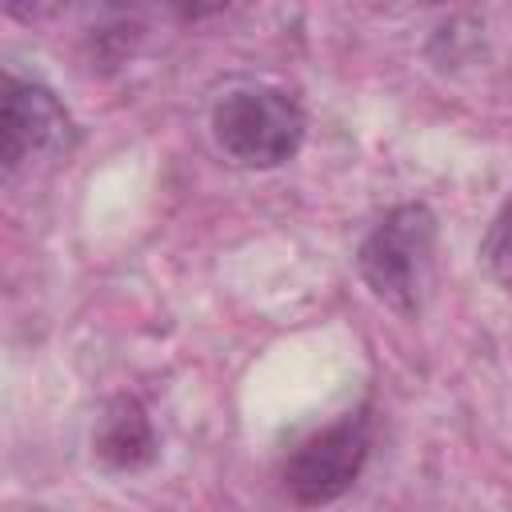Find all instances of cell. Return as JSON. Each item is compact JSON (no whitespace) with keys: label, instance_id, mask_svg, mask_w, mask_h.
I'll list each match as a JSON object with an SVG mask.
<instances>
[{"label":"cell","instance_id":"6da1fadb","mask_svg":"<svg viewBox=\"0 0 512 512\" xmlns=\"http://www.w3.org/2000/svg\"><path fill=\"white\" fill-rule=\"evenodd\" d=\"M436 248V216L428 204H396L360 244V276L376 300L412 316L420 312Z\"/></svg>","mask_w":512,"mask_h":512},{"label":"cell","instance_id":"7a4b0ae2","mask_svg":"<svg viewBox=\"0 0 512 512\" xmlns=\"http://www.w3.org/2000/svg\"><path fill=\"white\" fill-rule=\"evenodd\" d=\"M212 136L220 152L244 168H276L304 140V112L276 88H244L216 104Z\"/></svg>","mask_w":512,"mask_h":512},{"label":"cell","instance_id":"3957f363","mask_svg":"<svg viewBox=\"0 0 512 512\" xmlns=\"http://www.w3.org/2000/svg\"><path fill=\"white\" fill-rule=\"evenodd\" d=\"M368 460V420L364 412L340 416L336 424L312 432L284 464V488L300 504H328L344 496Z\"/></svg>","mask_w":512,"mask_h":512},{"label":"cell","instance_id":"277c9868","mask_svg":"<svg viewBox=\"0 0 512 512\" xmlns=\"http://www.w3.org/2000/svg\"><path fill=\"white\" fill-rule=\"evenodd\" d=\"M72 140V120L64 104L44 88L28 80H4V104H0V168L4 176H16L36 156H56Z\"/></svg>","mask_w":512,"mask_h":512},{"label":"cell","instance_id":"5b68a950","mask_svg":"<svg viewBox=\"0 0 512 512\" xmlns=\"http://www.w3.org/2000/svg\"><path fill=\"white\" fill-rule=\"evenodd\" d=\"M92 448L112 468H124V472L148 468L156 460V432L144 404L136 396H112L96 420Z\"/></svg>","mask_w":512,"mask_h":512},{"label":"cell","instance_id":"8992f818","mask_svg":"<svg viewBox=\"0 0 512 512\" xmlns=\"http://www.w3.org/2000/svg\"><path fill=\"white\" fill-rule=\"evenodd\" d=\"M480 260H484V268H488L492 280H500L504 288H512V200L492 220V228H488V236L480 244Z\"/></svg>","mask_w":512,"mask_h":512}]
</instances>
